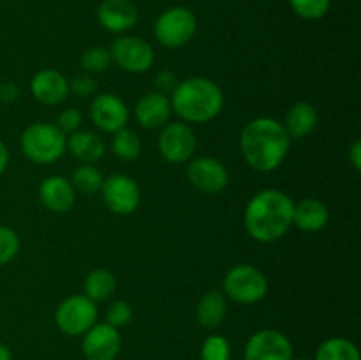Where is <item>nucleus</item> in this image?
I'll return each instance as SVG.
<instances>
[{
	"label": "nucleus",
	"mask_w": 361,
	"mask_h": 360,
	"mask_svg": "<svg viewBox=\"0 0 361 360\" xmlns=\"http://www.w3.org/2000/svg\"><path fill=\"white\" fill-rule=\"evenodd\" d=\"M291 148V138L284 126L271 116L250 120L240 134V150L252 169L261 173L275 172L286 161Z\"/></svg>",
	"instance_id": "f257e3e1"
},
{
	"label": "nucleus",
	"mask_w": 361,
	"mask_h": 360,
	"mask_svg": "<svg viewBox=\"0 0 361 360\" xmlns=\"http://www.w3.org/2000/svg\"><path fill=\"white\" fill-rule=\"evenodd\" d=\"M291 196L279 189H263L254 194L245 207L243 222L254 240L270 244L282 239L293 226Z\"/></svg>",
	"instance_id": "f03ea898"
},
{
	"label": "nucleus",
	"mask_w": 361,
	"mask_h": 360,
	"mask_svg": "<svg viewBox=\"0 0 361 360\" xmlns=\"http://www.w3.org/2000/svg\"><path fill=\"white\" fill-rule=\"evenodd\" d=\"M171 112L185 124H207L217 119L224 108V94L215 81L192 76L180 81L171 92Z\"/></svg>",
	"instance_id": "7ed1b4c3"
},
{
	"label": "nucleus",
	"mask_w": 361,
	"mask_h": 360,
	"mask_svg": "<svg viewBox=\"0 0 361 360\" xmlns=\"http://www.w3.org/2000/svg\"><path fill=\"white\" fill-rule=\"evenodd\" d=\"M20 147L35 164H53L67 150V138L55 124L35 122L21 133Z\"/></svg>",
	"instance_id": "20e7f679"
},
{
	"label": "nucleus",
	"mask_w": 361,
	"mask_h": 360,
	"mask_svg": "<svg viewBox=\"0 0 361 360\" xmlns=\"http://www.w3.org/2000/svg\"><path fill=\"white\" fill-rule=\"evenodd\" d=\"M224 293L236 304H256L267 296L268 279L254 265H235L224 277Z\"/></svg>",
	"instance_id": "39448f33"
},
{
	"label": "nucleus",
	"mask_w": 361,
	"mask_h": 360,
	"mask_svg": "<svg viewBox=\"0 0 361 360\" xmlns=\"http://www.w3.org/2000/svg\"><path fill=\"white\" fill-rule=\"evenodd\" d=\"M197 28L196 16L187 7H169L155 21V37L166 48H182L194 37Z\"/></svg>",
	"instance_id": "423d86ee"
},
{
	"label": "nucleus",
	"mask_w": 361,
	"mask_h": 360,
	"mask_svg": "<svg viewBox=\"0 0 361 360\" xmlns=\"http://www.w3.org/2000/svg\"><path fill=\"white\" fill-rule=\"evenodd\" d=\"M55 323L62 334L78 337L97 323V307L85 295H71L59 304Z\"/></svg>",
	"instance_id": "0eeeda50"
},
{
	"label": "nucleus",
	"mask_w": 361,
	"mask_h": 360,
	"mask_svg": "<svg viewBox=\"0 0 361 360\" xmlns=\"http://www.w3.org/2000/svg\"><path fill=\"white\" fill-rule=\"evenodd\" d=\"M111 62L130 74H143L154 66V48L145 39L134 35H122L115 39L109 49Z\"/></svg>",
	"instance_id": "6e6552de"
},
{
	"label": "nucleus",
	"mask_w": 361,
	"mask_h": 360,
	"mask_svg": "<svg viewBox=\"0 0 361 360\" xmlns=\"http://www.w3.org/2000/svg\"><path fill=\"white\" fill-rule=\"evenodd\" d=\"M159 152L171 164H183L192 159L196 152V134L189 124L176 120L162 126L159 136Z\"/></svg>",
	"instance_id": "1a4fd4ad"
},
{
	"label": "nucleus",
	"mask_w": 361,
	"mask_h": 360,
	"mask_svg": "<svg viewBox=\"0 0 361 360\" xmlns=\"http://www.w3.org/2000/svg\"><path fill=\"white\" fill-rule=\"evenodd\" d=\"M295 349L288 335L275 328L254 332L245 342L243 360H293Z\"/></svg>",
	"instance_id": "9d476101"
},
{
	"label": "nucleus",
	"mask_w": 361,
	"mask_h": 360,
	"mask_svg": "<svg viewBox=\"0 0 361 360\" xmlns=\"http://www.w3.org/2000/svg\"><path fill=\"white\" fill-rule=\"evenodd\" d=\"M101 194L106 207L113 214L118 215L133 214L141 200V193L136 180L130 179L129 175H123V173H113L108 179H104Z\"/></svg>",
	"instance_id": "9b49d317"
},
{
	"label": "nucleus",
	"mask_w": 361,
	"mask_h": 360,
	"mask_svg": "<svg viewBox=\"0 0 361 360\" xmlns=\"http://www.w3.org/2000/svg\"><path fill=\"white\" fill-rule=\"evenodd\" d=\"M187 179L201 193L219 194L228 187L229 173L219 159L201 155V157H194L189 161Z\"/></svg>",
	"instance_id": "f8f14e48"
},
{
	"label": "nucleus",
	"mask_w": 361,
	"mask_h": 360,
	"mask_svg": "<svg viewBox=\"0 0 361 360\" xmlns=\"http://www.w3.org/2000/svg\"><path fill=\"white\" fill-rule=\"evenodd\" d=\"M88 115L97 129L111 134L127 127V122H129V108L118 95L111 92L95 95Z\"/></svg>",
	"instance_id": "ddd939ff"
},
{
	"label": "nucleus",
	"mask_w": 361,
	"mask_h": 360,
	"mask_svg": "<svg viewBox=\"0 0 361 360\" xmlns=\"http://www.w3.org/2000/svg\"><path fill=\"white\" fill-rule=\"evenodd\" d=\"M122 346L118 328L108 323H95L83 334L81 349L87 360H115Z\"/></svg>",
	"instance_id": "4468645a"
},
{
	"label": "nucleus",
	"mask_w": 361,
	"mask_h": 360,
	"mask_svg": "<svg viewBox=\"0 0 361 360\" xmlns=\"http://www.w3.org/2000/svg\"><path fill=\"white\" fill-rule=\"evenodd\" d=\"M30 92L42 104L56 106L69 95V80L56 69L37 71L30 80Z\"/></svg>",
	"instance_id": "2eb2a0df"
},
{
	"label": "nucleus",
	"mask_w": 361,
	"mask_h": 360,
	"mask_svg": "<svg viewBox=\"0 0 361 360\" xmlns=\"http://www.w3.org/2000/svg\"><path fill=\"white\" fill-rule=\"evenodd\" d=\"M39 200L46 210L63 214L73 208L76 201V191L66 176L49 175L39 184Z\"/></svg>",
	"instance_id": "dca6fc26"
},
{
	"label": "nucleus",
	"mask_w": 361,
	"mask_h": 360,
	"mask_svg": "<svg viewBox=\"0 0 361 360\" xmlns=\"http://www.w3.org/2000/svg\"><path fill=\"white\" fill-rule=\"evenodd\" d=\"M97 18L102 28L113 34H122L137 23L140 13L130 0H102L97 9Z\"/></svg>",
	"instance_id": "f3484780"
},
{
	"label": "nucleus",
	"mask_w": 361,
	"mask_h": 360,
	"mask_svg": "<svg viewBox=\"0 0 361 360\" xmlns=\"http://www.w3.org/2000/svg\"><path fill=\"white\" fill-rule=\"evenodd\" d=\"M137 124L145 129H157L168 124L171 116V102L166 94L161 92H148L141 95L134 109Z\"/></svg>",
	"instance_id": "a211bd4d"
},
{
	"label": "nucleus",
	"mask_w": 361,
	"mask_h": 360,
	"mask_svg": "<svg viewBox=\"0 0 361 360\" xmlns=\"http://www.w3.org/2000/svg\"><path fill=\"white\" fill-rule=\"evenodd\" d=\"M330 221V210L317 198H305L295 203L293 208V224L307 233L323 229Z\"/></svg>",
	"instance_id": "6ab92c4d"
},
{
	"label": "nucleus",
	"mask_w": 361,
	"mask_h": 360,
	"mask_svg": "<svg viewBox=\"0 0 361 360\" xmlns=\"http://www.w3.org/2000/svg\"><path fill=\"white\" fill-rule=\"evenodd\" d=\"M282 126H284L286 133L291 140H303L316 129L317 109L307 101L295 102L286 113Z\"/></svg>",
	"instance_id": "aec40b11"
},
{
	"label": "nucleus",
	"mask_w": 361,
	"mask_h": 360,
	"mask_svg": "<svg viewBox=\"0 0 361 360\" xmlns=\"http://www.w3.org/2000/svg\"><path fill=\"white\" fill-rule=\"evenodd\" d=\"M67 150L83 164H94L104 155L106 143L92 131H76L67 138Z\"/></svg>",
	"instance_id": "412c9836"
},
{
	"label": "nucleus",
	"mask_w": 361,
	"mask_h": 360,
	"mask_svg": "<svg viewBox=\"0 0 361 360\" xmlns=\"http://www.w3.org/2000/svg\"><path fill=\"white\" fill-rule=\"evenodd\" d=\"M226 314H228V302L221 292L204 293L196 306L197 323L203 328L221 327Z\"/></svg>",
	"instance_id": "4be33fe9"
},
{
	"label": "nucleus",
	"mask_w": 361,
	"mask_h": 360,
	"mask_svg": "<svg viewBox=\"0 0 361 360\" xmlns=\"http://www.w3.org/2000/svg\"><path fill=\"white\" fill-rule=\"evenodd\" d=\"M116 279L106 268H95L90 274L85 277V296L92 300V302H104L109 296L115 293Z\"/></svg>",
	"instance_id": "5701e85b"
},
{
	"label": "nucleus",
	"mask_w": 361,
	"mask_h": 360,
	"mask_svg": "<svg viewBox=\"0 0 361 360\" xmlns=\"http://www.w3.org/2000/svg\"><path fill=\"white\" fill-rule=\"evenodd\" d=\"M314 360H361L353 341L345 337H330L317 348Z\"/></svg>",
	"instance_id": "b1692460"
},
{
	"label": "nucleus",
	"mask_w": 361,
	"mask_h": 360,
	"mask_svg": "<svg viewBox=\"0 0 361 360\" xmlns=\"http://www.w3.org/2000/svg\"><path fill=\"white\" fill-rule=\"evenodd\" d=\"M69 180L76 193L90 196V194L101 193L104 176H102V173L94 164H81L74 169L73 176Z\"/></svg>",
	"instance_id": "393cba45"
},
{
	"label": "nucleus",
	"mask_w": 361,
	"mask_h": 360,
	"mask_svg": "<svg viewBox=\"0 0 361 360\" xmlns=\"http://www.w3.org/2000/svg\"><path fill=\"white\" fill-rule=\"evenodd\" d=\"M111 150L122 161H134L141 154V140L134 131L123 129L113 133Z\"/></svg>",
	"instance_id": "a878e982"
},
{
	"label": "nucleus",
	"mask_w": 361,
	"mask_h": 360,
	"mask_svg": "<svg viewBox=\"0 0 361 360\" xmlns=\"http://www.w3.org/2000/svg\"><path fill=\"white\" fill-rule=\"evenodd\" d=\"M111 64V55H109L108 48H102V46H92V48L85 49V53L81 55V66L87 73H102L106 71Z\"/></svg>",
	"instance_id": "bb28decb"
},
{
	"label": "nucleus",
	"mask_w": 361,
	"mask_h": 360,
	"mask_svg": "<svg viewBox=\"0 0 361 360\" xmlns=\"http://www.w3.org/2000/svg\"><path fill=\"white\" fill-rule=\"evenodd\" d=\"M231 359V346L224 335H210L201 346V360H229Z\"/></svg>",
	"instance_id": "cd10ccee"
},
{
	"label": "nucleus",
	"mask_w": 361,
	"mask_h": 360,
	"mask_svg": "<svg viewBox=\"0 0 361 360\" xmlns=\"http://www.w3.org/2000/svg\"><path fill=\"white\" fill-rule=\"evenodd\" d=\"M289 6L303 20H319L330 11V0H289Z\"/></svg>",
	"instance_id": "c85d7f7f"
},
{
	"label": "nucleus",
	"mask_w": 361,
	"mask_h": 360,
	"mask_svg": "<svg viewBox=\"0 0 361 360\" xmlns=\"http://www.w3.org/2000/svg\"><path fill=\"white\" fill-rule=\"evenodd\" d=\"M20 251V236L7 226H0V265H7Z\"/></svg>",
	"instance_id": "c756f323"
},
{
	"label": "nucleus",
	"mask_w": 361,
	"mask_h": 360,
	"mask_svg": "<svg viewBox=\"0 0 361 360\" xmlns=\"http://www.w3.org/2000/svg\"><path fill=\"white\" fill-rule=\"evenodd\" d=\"M130 320H133V307H130V304L123 302V300H116V302L109 304L108 311H106V323L115 328H120L129 325Z\"/></svg>",
	"instance_id": "7c9ffc66"
},
{
	"label": "nucleus",
	"mask_w": 361,
	"mask_h": 360,
	"mask_svg": "<svg viewBox=\"0 0 361 360\" xmlns=\"http://www.w3.org/2000/svg\"><path fill=\"white\" fill-rule=\"evenodd\" d=\"M97 90V83H95L94 76L90 73L76 74L73 80H69V92H73L78 97H90Z\"/></svg>",
	"instance_id": "2f4dec72"
},
{
	"label": "nucleus",
	"mask_w": 361,
	"mask_h": 360,
	"mask_svg": "<svg viewBox=\"0 0 361 360\" xmlns=\"http://www.w3.org/2000/svg\"><path fill=\"white\" fill-rule=\"evenodd\" d=\"M81 120H83V116H81L80 109L66 108L59 113L55 126L59 127L63 134H73L76 133V131H80Z\"/></svg>",
	"instance_id": "473e14b6"
},
{
	"label": "nucleus",
	"mask_w": 361,
	"mask_h": 360,
	"mask_svg": "<svg viewBox=\"0 0 361 360\" xmlns=\"http://www.w3.org/2000/svg\"><path fill=\"white\" fill-rule=\"evenodd\" d=\"M155 85H157V88L161 94L168 95L175 90V87L178 85V80H176V76L173 71L162 69V71H159V74L155 76Z\"/></svg>",
	"instance_id": "72a5a7b5"
},
{
	"label": "nucleus",
	"mask_w": 361,
	"mask_h": 360,
	"mask_svg": "<svg viewBox=\"0 0 361 360\" xmlns=\"http://www.w3.org/2000/svg\"><path fill=\"white\" fill-rule=\"evenodd\" d=\"M18 95H20V88H18L14 83H7L0 87V101L13 102L16 101Z\"/></svg>",
	"instance_id": "f704fd0d"
},
{
	"label": "nucleus",
	"mask_w": 361,
	"mask_h": 360,
	"mask_svg": "<svg viewBox=\"0 0 361 360\" xmlns=\"http://www.w3.org/2000/svg\"><path fill=\"white\" fill-rule=\"evenodd\" d=\"M349 161H351L353 168H355L356 172H360L361 169V141L360 140H355L351 143V147H349Z\"/></svg>",
	"instance_id": "c9c22d12"
},
{
	"label": "nucleus",
	"mask_w": 361,
	"mask_h": 360,
	"mask_svg": "<svg viewBox=\"0 0 361 360\" xmlns=\"http://www.w3.org/2000/svg\"><path fill=\"white\" fill-rule=\"evenodd\" d=\"M7 164H9V152H7V147L4 145V141L0 140V175L6 172Z\"/></svg>",
	"instance_id": "e433bc0d"
},
{
	"label": "nucleus",
	"mask_w": 361,
	"mask_h": 360,
	"mask_svg": "<svg viewBox=\"0 0 361 360\" xmlns=\"http://www.w3.org/2000/svg\"><path fill=\"white\" fill-rule=\"evenodd\" d=\"M0 360H13V353H11V349L7 348L6 344H2V342H0Z\"/></svg>",
	"instance_id": "4c0bfd02"
},
{
	"label": "nucleus",
	"mask_w": 361,
	"mask_h": 360,
	"mask_svg": "<svg viewBox=\"0 0 361 360\" xmlns=\"http://www.w3.org/2000/svg\"><path fill=\"white\" fill-rule=\"evenodd\" d=\"M293 360H305V359H293Z\"/></svg>",
	"instance_id": "58836bf2"
}]
</instances>
